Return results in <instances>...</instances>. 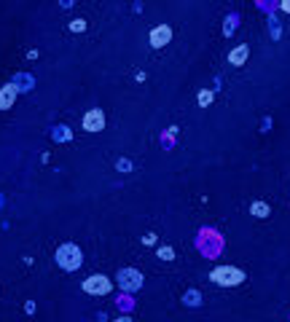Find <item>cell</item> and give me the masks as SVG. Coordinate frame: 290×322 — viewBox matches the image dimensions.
<instances>
[{"label": "cell", "instance_id": "9c48e42d", "mask_svg": "<svg viewBox=\"0 0 290 322\" xmlns=\"http://www.w3.org/2000/svg\"><path fill=\"white\" fill-rule=\"evenodd\" d=\"M252 215H269V207H266V204H261V202H258V204H252Z\"/></svg>", "mask_w": 290, "mask_h": 322}, {"label": "cell", "instance_id": "6da1fadb", "mask_svg": "<svg viewBox=\"0 0 290 322\" xmlns=\"http://www.w3.org/2000/svg\"><path fill=\"white\" fill-rule=\"evenodd\" d=\"M81 261H83V255L78 250V244H73V242L62 244V247L57 250V263H59L65 271H76L81 266Z\"/></svg>", "mask_w": 290, "mask_h": 322}, {"label": "cell", "instance_id": "8992f818", "mask_svg": "<svg viewBox=\"0 0 290 322\" xmlns=\"http://www.w3.org/2000/svg\"><path fill=\"white\" fill-rule=\"evenodd\" d=\"M170 38H172V30H170V27H167V24H158L156 30L151 33V46H153V49H162V46L170 41Z\"/></svg>", "mask_w": 290, "mask_h": 322}, {"label": "cell", "instance_id": "52a82bcc", "mask_svg": "<svg viewBox=\"0 0 290 322\" xmlns=\"http://www.w3.org/2000/svg\"><path fill=\"white\" fill-rule=\"evenodd\" d=\"M14 94H16V86H6L0 91V108H8L14 102Z\"/></svg>", "mask_w": 290, "mask_h": 322}, {"label": "cell", "instance_id": "30bf717a", "mask_svg": "<svg viewBox=\"0 0 290 322\" xmlns=\"http://www.w3.org/2000/svg\"><path fill=\"white\" fill-rule=\"evenodd\" d=\"M172 255H175V252H172L170 247H162V250H158V258H162V261H170Z\"/></svg>", "mask_w": 290, "mask_h": 322}, {"label": "cell", "instance_id": "3957f363", "mask_svg": "<svg viewBox=\"0 0 290 322\" xmlns=\"http://www.w3.org/2000/svg\"><path fill=\"white\" fill-rule=\"evenodd\" d=\"M83 290L91 293V296H105V293H110V279L102 277V274H94V277L83 279Z\"/></svg>", "mask_w": 290, "mask_h": 322}, {"label": "cell", "instance_id": "7c38bea8", "mask_svg": "<svg viewBox=\"0 0 290 322\" xmlns=\"http://www.w3.org/2000/svg\"><path fill=\"white\" fill-rule=\"evenodd\" d=\"M116 322H129V317H121V319H116Z\"/></svg>", "mask_w": 290, "mask_h": 322}, {"label": "cell", "instance_id": "8fae6325", "mask_svg": "<svg viewBox=\"0 0 290 322\" xmlns=\"http://www.w3.org/2000/svg\"><path fill=\"white\" fill-rule=\"evenodd\" d=\"M210 100H212L210 91H202V94H199V105H210Z\"/></svg>", "mask_w": 290, "mask_h": 322}, {"label": "cell", "instance_id": "7a4b0ae2", "mask_svg": "<svg viewBox=\"0 0 290 322\" xmlns=\"http://www.w3.org/2000/svg\"><path fill=\"white\" fill-rule=\"evenodd\" d=\"M210 279L215 285H223V287H231V285H239L242 279H245V271L234 269V266H220L210 274Z\"/></svg>", "mask_w": 290, "mask_h": 322}, {"label": "cell", "instance_id": "277c9868", "mask_svg": "<svg viewBox=\"0 0 290 322\" xmlns=\"http://www.w3.org/2000/svg\"><path fill=\"white\" fill-rule=\"evenodd\" d=\"M118 285H121V290H140L143 277H140V271H135V269H121L118 271Z\"/></svg>", "mask_w": 290, "mask_h": 322}, {"label": "cell", "instance_id": "5b68a950", "mask_svg": "<svg viewBox=\"0 0 290 322\" xmlns=\"http://www.w3.org/2000/svg\"><path fill=\"white\" fill-rule=\"evenodd\" d=\"M102 126H105V116H102V110H89L86 116H83V129L100 132Z\"/></svg>", "mask_w": 290, "mask_h": 322}, {"label": "cell", "instance_id": "ba28073f", "mask_svg": "<svg viewBox=\"0 0 290 322\" xmlns=\"http://www.w3.org/2000/svg\"><path fill=\"white\" fill-rule=\"evenodd\" d=\"M245 59H247V46H239V49H234L231 56H229V62H231V65H242Z\"/></svg>", "mask_w": 290, "mask_h": 322}]
</instances>
